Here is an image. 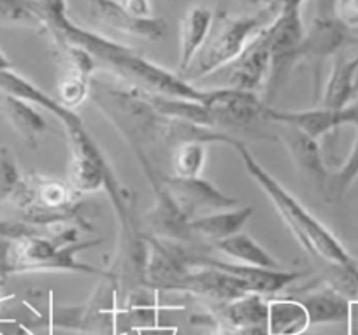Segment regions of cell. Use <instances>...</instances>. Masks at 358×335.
Segmentation results:
<instances>
[{"label": "cell", "instance_id": "6da1fadb", "mask_svg": "<svg viewBox=\"0 0 358 335\" xmlns=\"http://www.w3.org/2000/svg\"><path fill=\"white\" fill-rule=\"evenodd\" d=\"M44 27L53 34L58 43L81 48L95 62H101L122 79L136 85L141 92L169 97V99L195 100V102L208 100V90L197 88L185 81L179 74L165 71L160 65L146 60L132 48L81 29L69 18L67 13L50 18L44 23Z\"/></svg>", "mask_w": 358, "mask_h": 335}, {"label": "cell", "instance_id": "7a4b0ae2", "mask_svg": "<svg viewBox=\"0 0 358 335\" xmlns=\"http://www.w3.org/2000/svg\"><path fill=\"white\" fill-rule=\"evenodd\" d=\"M232 148L239 153L246 172L255 179V183L260 186L262 192L268 197V200L273 202L276 213L287 223L288 230L294 234V237L306 253L318 258V260L327 262L329 265L357 264V260L348 253L346 248L339 243V239L323 225L322 221L316 220L290 192H287L255 160L253 155L248 151L246 144L237 141Z\"/></svg>", "mask_w": 358, "mask_h": 335}, {"label": "cell", "instance_id": "3957f363", "mask_svg": "<svg viewBox=\"0 0 358 335\" xmlns=\"http://www.w3.org/2000/svg\"><path fill=\"white\" fill-rule=\"evenodd\" d=\"M278 13H280V9L267 2L264 11H260L258 15L239 16V18L225 22L215 36V39L197 55L190 67L179 76L187 83L194 85V83L202 81V79L220 72L222 69L229 67L246 50L248 44L273 23Z\"/></svg>", "mask_w": 358, "mask_h": 335}, {"label": "cell", "instance_id": "277c9868", "mask_svg": "<svg viewBox=\"0 0 358 335\" xmlns=\"http://www.w3.org/2000/svg\"><path fill=\"white\" fill-rule=\"evenodd\" d=\"M99 241H90L81 244H60L57 239L39 236H25L13 241L11 248V265L9 274H20V272H48V271H65V272H81V274L101 276V278H111L108 272L83 264L76 258V255L83 250L97 246Z\"/></svg>", "mask_w": 358, "mask_h": 335}, {"label": "cell", "instance_id": "5b68a950", "mask_svg": "<svg viewBox=\"0 0 358 335\" xmlns=\"http://www.w3.org/2000/svg\"><path fill=\"white\" fill-rule=\"evenodd\" d=\"M67 132L71 160H69V186L78 195L95 193L101 188H108L111 192L113 200L120 213L125 216V197L118 193V185L111 174V169L106 164L104 157L99 151L97 144L92 141L88 132L83 127V122L71 123L64 127Z\"/></svg>", "mask_w": 358, "mask_h": 335}, {"label": "cell", "instance_id": "8992f818", "mask_svg": "<svg viewBox=\"0 0 358 335\" xmlns=\"http://www.w3.org/2000/svg\"><path fill=\"white\" fill-rule=\"evenodd\" d=\"M301 8L302 6H285L280 9L273 23L265 29L268 53H271V69L265 83V95L268 99H273L294 65L301 60L299 50L306 34Z\"/></svg>", "mask_w": 358, "mask_h": 335}, {"label": "cell", "instance_id": "52a82bcc", "mask_svg": "<svg viewBox=\"0 0 358 335\" xmlns=\"http://www.w3.org/2000/svg\"><path fill=\"white\" fill-rule=\"evenodd\" d=\"M357 41V36L348 32L344 27H341L327 13H322V15L316 16L311 25L306 29L301 50H299V58L301 60H308L311 64L313 74H315L316 95H318L320 78H322L325 62L330 57H337L339 53H343L344 48H348L350 44H355Z\"/></svg>", "mask_w": 358, "mask_h": 335}, {"label": "cell", "instance_id": "ba28073f", "mask_svg": "<svg viewBox=\"0 0 358 335\" xmlns=\"http://www.w3.org/2000/svg\"><path fill=\"white\" fill-rule=\"evenodd\" d=\"M264 120L297 129L306 136L318 141L320 137L344 125L358 127V100L348 104L346 107H341V109H330V107L322 106L318 109L309 111H278L265 106Z\"/></svg>", "mask_w": 358, "mask_h": 335}, {"label": "cell", "instance_id": "9c48e42d", "mask_svg": "<svg viewBox=\"0 0 358 335\" xmlns=\"http://www.w3.org/2000/svg\"><path fill=\"white\" fill-rule=\"evenodd\" d=\"M204 106L211 116L213 130L246 129L257 120L264 118L265 109V104L258 99L257 93L232 88L211 90Z\"/></svg>", "mask_w": 358, "mask_h": 335}, {"label": "cell", "instance_id": "30bf717a", "mask_svg": "<svg viewBox=\"0 0 358 335\" xmlns=\"http://www.w3.org/2000/svg\"><path fill=\"white\" fill-rule=\"evenodd\" d=\"M271 69V53H268L267 32H260L246 50L225 67V86L223 88L241 90V92L257 93V90L265 88Z\"/></svg>", "mask_w": 358, "mask_h": 335}, {"label": "cell", "instance_id": "8fae6325", "mask_svg": "<svg viewBox=\"0 0 358 335\" xmlns=\"http://www.w3.org/2000/svg\"><path fill=\"white\" fill-rule=\"evenodd\" d=\"M187 260L190 264L206 265V267L218 269V271L232 274L234 278L239 279L244 286L248 288L250 293H260V295H274V293L281 292L292 285L297 279L304 278L306 272H292V271H268V269H258L250 267V265H241V264H229V262L216 260V258L208 257H188Z\"/></svg>", "mask_w": 358, "mask_h": 335}, {"label": "cell", "instance_id": "7c38bea8", "mask_svg": "<svg viewBox=\"0 0 358 335\" xmlns=\"http://www.w3.org/2000/svg\"><path fill=\"white\" fill-rule=\"evenodd\" d=\"M162 183L188 220H192L195 211L199 209H230L237 206V199L225 195L202 178L179 179L172 176L162 178Z\"/></svg>", "mask_w": 358, "mask_h": 335}, {"label": "cell", "instance_id": "4fadbf2b", "mask_svg": "<svg viewBox=\"0 0 358 335\" xmlns=\"http://www.w3.org/2000/svg\"><path fill=\"white\" fill-rule=\"evenodd\" d=\"M88 4L92 16L97 22L127 36L160 41L167 34V22L164 18H137L127 13L118 0H88Z\"/></svg>", "mask_w": 358, "mask_h": 335}, {"label": "cell", "instance_id": "5bb4252c", "mask_svg": "<svg viewBox=\"0 0 358 335\" xmlns=\"http://www.w3.org/2000/svg\"><path fill=\"white\" fill-rule=\"evenodd\" d=\"M280 137L285 146H287V150L290 151V157L295 162V167L299 169V172L325 195L329 172H327L325 164H323L318 141L306 136L301 130L285 125H281Z\"/></svg>", "mask_w": 358, "mask_h": 335}, {"label": "cell", "instance_id": "9a60e30c", "mask_svg": "<svg viewBox=\"0 0 358 335\" xmlns=\"http://www.w3.org/2000/svg\"><path fill=\"white\" fill-rule=\"evenodd\" d=\"M297 300L308 313L309 327L337 323L348 325L351 318V309H353V302L350 299L330 288L325 283L320 288L308 292L304 297H299Z\"/></svg>", "mask_w": 358, "mask_h": 335}, {"label": "cell", "instance_id": "2e32d148", "mask_svg": "<svg viewBox=\"0 0 358 335\" xmlns=\"http://www.w3.org/2000/svg\"><path fill=\"white\" fill-rule=\"evenodd\" d=\"M0 93L16 97V99H22L25 100V102L34 104V106H39L41 109L50 111L51 115H53L64 127L81 120L78 115H76L74 111L62 106L57 99H53V97L48 95L46 92L37 88L34 83L27 81L25 78L16 74L13 69L0 71Z\"/></svg>", "mask_w": 358, "mask_h": 335}, {"label": "cell", "instance_id": "e0dca14e", "mask_svg": "<svg viewBox=\"0 0 358 335\" xmlns=\"http://www.w3.org/2000/svg\"><path fill=\"white\" fill-rule=\"evenodd\" d=\"M213 27V11L195 6L185 13L179 23V74H183L197 55L204 50L206 39Z\"/></svg>", "mask_w": 358, "mask_h": 335}, {"label": "cell", "instance_id": "ac0fdd59", "mask_svg": "<svg viewBox=\"0 0 358 335\" xmlns=\"http://www.w3.org/2000/svg\"><path fill=\"white\" fill-rule=\"evenodd\" d=\"M253 213L255 207L251 206L232 211H220V213L194 218L188 223V229H190L192 236L204 237V239L211 241V243H218V241L239 234L243 227L248 223V220L253 216Z\"/></svg>", "mask_w": 358, "mask_h": 335}, {"label": "cell", "instance_id": "d6986e66", "mask_svg": "<svg viewBox=\"0 0 358 335\" xmlns=\"http://www.w3.org/2000/svg\"><path fill=\"white\" fill-rule=\"evenodd\" d=\"M358 72V53L353 57L339 53L334 60L332 72L325 83L322 95V106L330 109H341L355 99V76Z\"/></svg>", "mask_w": 358, "mask_h": 335}, {"label": "cell", "instance_id": "ffe728a7", "mask_svg": "<svg viewBox=\"0 0 358 335\" xmlns=\"http://www.w3.org/2000/svg\"><path fill=\"white\" fill-rule=\"evenodd\" d=\"M220 327L244 328V327H267L268 304L260 293H246L230 302L220 304Z\"/></svg>", "mask_w": 358, "mask_h": 335}, {"label": "cell", "instance_id": "44dd1931", "mask_svg": "<svg viewBox=\"0 0 358 335\" xmlns=\"http://www.w3.org/2000/svg\"><path fill=\"white\" fill-rule=\"evenodd\" d=\"M215 248L229 258H232L236 264L268 269V271H283V265L248 234L239 232L236 236L218 241V243H215Z\"/></svg>", "mask_w": 358, "mask_h": 335}, {"label": "cell", "instance_id": "7402d4cb", "mask_svg": "<svg viewBox=\"0 0 358 335\" xmlns=\"http://www.w3.org/2000/svg\"><path fill=\"white\" fill-rule=\"evenodd\" d=\"M0 109L6 115L8 122L13 129L27 141V143H36L37 136L48 130L46 120L43 118L39 111L34 107V104L25 102L16 97L0 93Z\"/></svg>", "mask_w": 358, "mask_h": 335}, {"label": "cell", "instance_id": "603a6c76", "mask_svg": "<svg viewBox=\"0 0 358 335\" xmlns=\"http://www.w3.org/2000/svg\"><path fill=\"white\" fill-rule=\"evenodd\" d=\"M268 304V335H302L309 328V316L297 299H271Z\"/></svg>", "mask_w": 358, "mask_h": 335}, {"label": "cell", "instance_id": "cb8c5ba5", "mask_svg": "<svg viewBox=\"0 0 358 335\" xmlns=\"http://www.w3.org/2000/svg\"><path fill=\"white\" fill-rule=\"evenodd\" d=\"M208 144L202 141H181L174 146L171 157L172 176L179 179L201 178L208 160Z\"/></svg>", "mask_w": 358, "mask_h": 335}, {"label": "cell", "instance_id": "d4e9b609", "mask_svg": "<svg viewBox=\"0 0 358 335\" xmlns=\"http://www.w3.org/2000/svg\"><path fill=\"white\" fill-rule=\"evenodd\" d=\"M357 178H358V127H357V136H355L353 146H351L346 162L341 165V169L336 172V174L329 176L325 197H329V199L332 200L341 199V197L350 190V186L353 185Z\"/></svg>", "mask_w": 358, "mask_h": 335}, {"label": "cell", "instance_id": "484cf974", "mask_svg": "<svg viewBox=\"0 0 358 335\" xmlns=\"http://www.w3.org/2000/svg\"><path fill=\"white\" fill-rule=\"evenodd\" d=\"M0 25H43L34 0H0Z\"/></svg>", "mask_w": 358, "mask_h": 335}, {"label": "cell", "instance_id": "4316f807", "mask_svg": "<svg viewBox=\"0 0 358 335\" xmlns=\"http://www.w3.org/2000/svg\"><path fill=\"white\" fill-rule=\"evenodd\" d=\"M90 90H92V78L72 71L58 85V102L74 111L90 95Z\"/></svg>", "mask_w": 358, "mask_h": 335}, {"label": "cell", "instance_id": "83f0119b", "mask_svg": "<svg viewBox=\"0 0 358 335\" xmlns=\"http://www.w3.org/2000/svg\"><path fill=\"white\" fill-rule=\"evenodd\" d=\"M18 164L9 148H0V204L11 200L22 183Z\"/></svg>", "mask_w": 358, "mask_h": 335}, {"label": "cell", "instance_id": "f1b7e54d", "mask_svg": "<svg viewBox=\"0 0 358 335\" xmlns=\"http://www.w3.org/2000/svg\"><path fill=\"white\" fill-rule=\"evenodd\" d=\"M323 13L358 37V0H327Z\"/></svg>", "mask_w": 358, "mask_h": 335}, {"label": "cell", "instance_id": "f546056e", "mask_svg": "<svg viewBox=\"0 0 358 335\" xmlns=\"http://www.w3.org/2000/svg\"><path fill=\"white\" fill-rule=\"evenodd\" d=\"M37 232L36 227L29 225V223H20V221H0V237L6 239H20L25 236H34Z\"/></svg>", "mask_w": 358, "mask_h": 335}, {"label": "cell", "instance_id": "4dcf8cb0", "mask_svg": "<svg viewBox=\"0 0 358 335\" xmlns=\"http://www.w3.org/2000/svg\"><path fill=\"white\" fill-rule=\"evenodd\" d=\"M118 4L137 18H151L153 8H151L150 0H118Z\"/></svg>", "mask_w": 358, "mask_h": 335}, {"label": "cell", "instance_id": "1f68e13d", "mask_svg": "<svg viewBox=\"0 0 358 335\" xmlns=\"http://www.w3.org/2000/svg\"><path fill=\"white\" fill-rule=\"evenodd\" d=\"M11 248H13V239L0 237V276L9 274V265H11Z\"/></svg>", "mask_w": 358, "mask_h": 335}, {"label": "cell", "instance_id": "d6a6232c", "mask_svg": "<svg viewBox=\"0 0 358 335\" xmlns=\"http://www.w3.org/2000/svg\"><path fill=\"white\" fill-rule=\"evenodd\" d=\"M220 335H268V330L267 327H244V328L220 327Z\"/></svg>", "mask_w": 358, "mask_h": 335}, {"label": "cell", "instance_id": "836d02e7", "mask_svg": "<svg viewBox=\"0 0 358 335\" xmlns=\"http://www.w3.org/2000/svg\"><path fill=\"white\" fill-rule=\"evenodd\" d=\"M267 2H271V4L276 6L278 9H281L285 8V6H302L304 0H267Z\"/></svg>", "mask_w": 358, "mask_h": 335}, {"label": "cell", "instance_id": "e575fe53", "mask_svg": "<svg viewBox=\"0 0 358 335\" xmlns=\"http://www.w3.org/2000/svg\"><path fill=\"white\" fill-rule=\"evenodd\" d=\"M11 67H13L11 62H9L8 58H6V55L0 51V71H8V69H11Z\"/></svg>", "mask_w": 358, "mask_h": 335}, {"label": "cell", "instance_id": "d590c367", "mask_svg": "<svg viewBox=\"0 0 358 335\" xmlns=\"http://www.w3.org/2000/svg\"><path fill=\"white\" fill-rule=\"evenodd\" d=\"M348 335H358V325L355 323L353 318H350L348 321Z\"/></svg>", "mask_w": 358, "mask_h": 335}, {"label": "cell", "instance_id": "8d00e7d4", "mask_svg": "<svg viewBox=\"0 0 358 335\" xmlns=\"http://www.w3.org/2000/svg\"><path fill=\"white\" fill-rule=\"evenodd\" d=\"M353 90H355V97H358V72H357V76H355V85H353Z\"/></svg>", "mask_w": 358, "mask_h": 335}, {"label": "cell", "instance_id": "74e56055", "mask_svg": "<svg viewBox=\"0 0 358 335\" xmlns=\"http://www.w3.org/2000/svg\"><path fill=\"white\" fill-rule=\"evenodd\" d=\"M246 2H250V4H258V2H262V0H246Z\"/></svg>", "mask_w": 358, "mask_h": 335}, {"label": "cell", "instance_id": "f35d334b", "mask_svg": "<svg viewBox=\"0 0 358 335\" xmlns=\"http://www.w3.org/2000/svg\"><path fill=\"white\" fill-rule=\"evenodd\" d=\"M353 304H358V293H357V299H355V302Z\"/></svg>", "mask_w": 358, "mask_h": 335}, {"label": "cell", "instance_id": "ab89813d", "mask_svg": "<svg viewBox=\"0 0 358 335\" xmlns=\"http://www.w3.org/2000/svg\"><path fill=\"white\" fill-rule=\"evenodd\" d=\"M213 335H220V332H218V334H213Z\"/></svg>", "mask_w": 358, "mask_h": 335}]
</instances>
